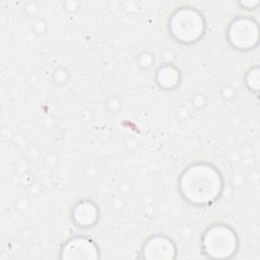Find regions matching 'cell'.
Returning a JSON list of instances; mask_svg holds the SVG:
<instances>
[{"label":"cell","instance_id":"obj_1","mask_svg":"<svg viewBox=\"0 0 260 260\" xmlns=\"http://www.w3.org/2000/svg\"><path fill=\"white\" fill-rule=\"evenodd\" d=\"M222 189L219 173L207 164H196L186 169L180 178L182 196L196 205L213 202Z\"/></svg>","mask_w":260,"mask_h":260},{"label":"cell","instance_id":"obj_2","mask_svg":"<svg viewBox=\"0 0 260 260\" xmlns=\"http://www.w3.org/2000/svg\"><path fill=\"white\" fill-rule=\"evenodd\" d=\"M237 245V235L223 224L208 228L202 237V250L209 258H229L235 254Z\"/></svg>","mask_w":260,"mask_h":260},{"label":"cell","instance_id":"obj_3","mask_svg":"<svg viewBox=\"0 0 260 260\" xmlns=\"http://www.w3.org/2000/svg\"><path fill=\"white\" fill-rule=\"evenodd\" d=\"M203 19L194 9L182 8L172 17L170 28L174 37L183 43L196 42L203 32Z\"/></svg>","mask_w":260,"mask_h":260},{"label":"cell","instance_id":"obj_4","mask_svg":"<svg viewBox=\"0 0 260 260\" xmlns=\"http://www.w3.org/2000/svg\"><path fill=\"white\" fill-rule=\"evenodd\" d=\"M230 42L238 49L248 50L257 44V24L247 17H239L234 20L229 28Z\"/></svg>","mask_w":260,"mask_h":260},{"label":"cell","instance_id":"obj_5","mask_svg":"<svg viewBox=\"0 0 260 260\" xmlns=\"http://www.w3.org/2000/svg\"><path fill=\"white\" fill-rule=\"evenodd\" d=\"M98 257V248L94 243L85 237H75L67 241L61 250V258L91 259Z\"/></svg>","mask_w":260,"mask_h":260},{"label":"cell","instance_id":"obj_6","mask_svg":"<svg viewBox=\"0 0 260 260\" xmlns=\"http://www.w3.org/2000/svg\"><path fill=\"white\" fill-rule=\"evenodd\" d=\"M176 249L174 243L165 236H153L143 245L142 254L144 258L166 259L174 258Z\"/></svg>","mask_w":260,"mask_h":260},{"label":"cell","instance_id":"obj_7","mask_svg":"<svg viewBox=\"0 0 260 260\" xmlns=\"http://www.w3.org/2000/svg\"><path fill=\"white\" fill-rule=\"evenodd\" d=\"M98 216L96 206L90 201L79 202L73 210V219L79 226H90Z\"/></svg>","mask_w":260,"mask_h":260}]
</instances>
